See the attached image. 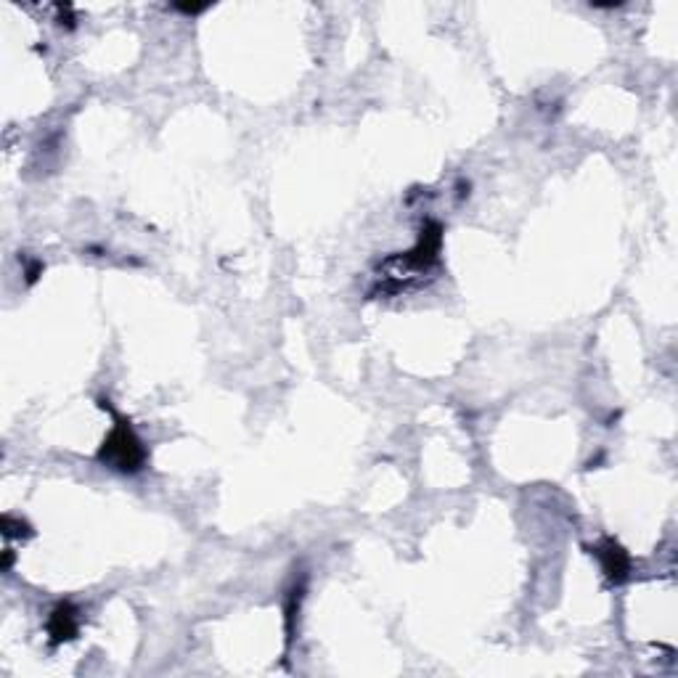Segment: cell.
Returning a JSON list of instances; mask_svg holds the SVG:
<instances>
[{"mask_svg": "<svg viewBox=\"0 0 678 678\" xmlns=\"http://www.w3.org/2000/svg\"><path fill=\"white\" fill-rule=\"evenodd\" d=\"M98 459L106 466L117 469V472H138L146 462V448L138 440V434L133 432V427L117 416V424H115V430L109 432Z\"/></svg>", "mask_w": 678, "mask_h": 678, "instance_id": "obj_1", "label": "cell"}, {"mask_svg": "<svg viewBox=\"0 0 678 678\" xmlns=\"http://www.w3.org/2000/svg\"><path fill=\"white\" fill-rule=\"evenodd\" d=\"M80 631V613L69 604V602H62L51 617H48V636L54 644H64L69 639H75Z\"/></svg>", "mask_w": 678, "mask_h": 678, "instance_id": "obj_2", "label": "cell"}, {"mask_svg": "<svg viewBox=\"0 0 678 678\" xmlns=\"http://www.w3.org/2000/svg\"><path fill=\"white\" fill-rule=\"evenodd\" d=\"M593 554L599 556L602 562V570L604 575L613 581V583H623L628 578V570H631V556L625 554L615 541H604L602 546L593 549Z\"/></svg>", "mask_w": 678, "mask_h": 678, "instance_id": "obj_3", "label": "cell"}]
</instances>
